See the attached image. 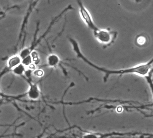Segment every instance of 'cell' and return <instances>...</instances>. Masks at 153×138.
<instances>
[{"mask_svg": "<svg viewBox=\"0 0 153 138\" xmlns=\"http://www.w3.org/2000/svg\"><path fill=\"white\" fill-rule=\"evenodd\" d=\"M69 41L72 46L73 51L76 54V57L79 59H82L85 63L88 64L89 66L92 67L97 70L102 72L105 74L104 77V82H106L107 81L108 78L111 75H119L122 76L125 74H135L138 76L145 77L147 76L153 70V58L150 61L147 62L146 63H143L138 65L135 66L127 68V69H119V70H110L105 69L104 68H101L99 66L93 63L87 59L84 54L82 53L80 50V47L76 40L74 39L69 38Z\"/></svg>", "mask_w": 153, "mask_h": 138, "instance_id": "obj_1", "label": "cell"}, {"mask_svg": "<svg viewBox=\"0 0 153 138\" xmlns=\"http://www.w3.org/2000/svg\"><path fill=\"white\" fill-rule=\"evenodd\" d=\"M95 39L100 43L105 46H111L115 42L117 36V32L107 29H100L99 31L93 34Z\"/></svg>", "mask_w": 153, "mask_h": 138, "instance_id": "obj_2", "label": "cell"}, {"mask_svg": "<svg viewBox=\"0 0 153 138\" xmlns=\"http://www.w3.org/2000/svg\"><path fill=\"white\" fill-rule=\"evenodd\" d=\"M77 4L79 7V15L84 22L86 26L93 32V33H96L98 31H99V28L94 22L93 19L91 15L89 10L86 8L81 1H77Z\"/></svg>", "mask_w": 153, "mask_h": 138, "instance_id": "obj_3", "label": "cell"}, {"mask_svg": "<svg viewBox=\"0 0 153 138\" xmlns=\"http://www.w3.org/2000/svg\"><path fill=\"white\" fill-rule=\"evenodd\" d=\"M30 87L27 91V96L31 100H38L41 96V93L38 85L33 84L30 80H28Z\"/></svg>", "mask_w": 153, "mask_h": 138, "instance_id": "obj_4", "label": "cell"}, {"mask_svg": "<svg viewBox=\"0 0 153 138\" xmlns=\"http://www.w3.org/2000/svg\"><path fill=\"white\" fill-rule=\"evenodd\" d=\"M22 63V59L19 55L12 56L8 59L7 62V69L8 70H12L15 67Z\"/></svg>", "mask_w": 153, "mask_h": 138, "instance_id": "obj_5", "label": "cell"}, {"mask_svg": "<svg viewBox=\"0 0 153 138\" xmlns=\"http://www.w3.org/2000/svg\"><path fill=\"white\" fill-rule=\"evenodd\" d=\"M47 65L50 67H56L60 65L61 60L55 54H50L47 58Z\"/></svg>", "mask_w": 153, "mask_h": 138, "instance_id": "obj_6", "label": "cell"}, {"mask_svg": "<svg viewBox=\"0 0 153 138\" xmlns=\"http://www.w3.org/2000/svg\"><path fill=\"white\" fill-rule=\"evenodd\" d=\"M149 39L145 35H139L135 38V43L138 47L145 46L148 43Z\"/></svg>", "mask_w": 153, "mask_h": 138, "instance_id": "obj_7", "label": "cell"}, {"mask_svg": "<svg viewBox=\"0 0 153 138\" xmlns=\"http://www.w3.org/2000/svg\"><path fill=\"white\" fill-rule=\"evenodd\" d=\"M12 71H13V74H15L16 76H22L23 74H24L26 71V67L23 63H21L20 65L15 67Z\"/></svg>", "mask_w": 153, "mask_h": 138, "instance_id": "obj_8", "label": "cell"}, {"mask_svg": "<svg viewBox=\"0 0 153 138\" xmlns=\"http://www.w3.org/2000/svg\"><path fill=\"white\" fill-rule=\"evenodd\" d=\"M108 135H104L102 134H99V133H91V132H88L84 134L81 138H105Z\"/></svg>", "mask_w": 153, "mask_h": 138, "instance_id": "obj_9", "label": "cell"}, {"mask_svg": "<svg viewBox=\"0 0 153 138\" xmlns=\"http://www.w3.org/2000/svg\"><path fill=\"white\" fill-rule=\"evenodd\" d=\"M153 70L147 76L145 77L146 80L147 81V82L148 83V85H149V87L150 88L151 92L153 94V80L152 77H153ZM150 107H153V104L149 105Z\"/></svg>", "mask_w": 153, "mask_h": 138, "instance_id": "obj_10", "label": "cell"}, {"mask_svg": "<svg viewBox=\"0 0 153 138\" xmlns=\"http://www.w3.org/2000/svg\"><path fill=\"white\" fill-rule=\"evenodd\" d=\"M32 62H33V58L31 54L30 55L22 59V63L25 67H30L32 65Z\"/></svg>", "mask_w": 153, "mask_h": 138, "instance_id": "obj_11", "label": "cell"}, {"mask_svg": "<svg viewBox=\"0 0 153 138\" xmlns=\"http://www.w3.org/2000/svg\"><path fill=\"white\" fill-rule=\"evenodd\" d=\"M36 76H37L38 77H41L42 76V75L43 74H42V71H40V70H38V71H36Z\"/></svg>", "mask_w": 153, "mask_h": 138, "instance_id": "obj_12", "label": "cell"}]
</instances>
